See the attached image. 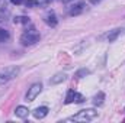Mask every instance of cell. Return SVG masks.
<instances>
[{"mask_svg":"<svg viewBox=\"0 0 125 123\" xmlns=\"http://www.w3.org/2000/svg\"><path fill=\"white\" fill-rule=\"evenodd\" d=\"M83 100H84V97H83L82 94L76 93L74 90H68L64 103H65V104H70V103H83Z\"/></svg>","mask_w":125,"mask_h":123,"instance_id":"obj_4","label":"cell"},{"mask_svg":"<svg viewBox=\"0 0 125 123\" xmlns=\"http://www.w3.org/2000/svg\"><path fill=\"white\" fill-rule=\"evenodd\" d=\"M48 107H45V106H41V107H36L33 112H32V114H33V117L35 119H44L47 114H48Z\"/></svg>","mask_w":125,"mask_h":123,"instance_id":"obj_7","label":"cell"},{"mask_svg":"<svg viewBox=\"0 0 125 123\" xmlns=\"http://www.w3.org/2000/svg\"><path fill=\"white\" fill-rule=\"evenodd\" d=\"M15 114H16L18 117H21V119H25V117H28L29 110H28L25 106H18L16 110H15Z\"/></svg>","mask_w":125,"mask_h":123,"instance_id":"obj_9","label":"cell"},{"mask_svg":"<svg viewBox=\"0 0 125 123\" xmlns=\"http://www.w3.org/2000/svg\"><path fill=\"white\" fill-rule=\"evenodd\" d=\"M65 78H67V75H65L64 72H58V74H55V75L50 80V84H58V83H62V81H65Z\"/></svg>","mask_w":125,"mask_h":123,"instance_id":"obj_10","label":"cell"},{"mask_svg":"<svg viewBox=\"0 0 125 123\" xmlns=\"http://www.w3.org/2000/svg\"><path fill=\"white\" fill-rule=\"evenodd\" d=\"M44 22L48 25V26H55L57 25V16H55V13L54 12H48L45 16H44Z\"/></svg>","mask_w":125,"mask_h":123,"instance_id":"obj_8","label":"cell"},{"mask_svg":"<svg viewBox=\"0 0 125 123\" xmlns=\"http://www.w3.org/2000/svg\"><path fill=\"white\" fill-rule=\"evenodd\" d=\"M41 91H42V86H41V83H36V84L31 86V88H29L28 93H26V100H28V101H33V100L39 96V93Z\"/></svg>","mask_w":125,"mask_h":123,"instance_id":"obj_5","label":"cell"},{"mask_svg":"<svg viewBox=\"0 0 125 123\" xmlns=\"http://www.w3.org/2000/svg\"><path fill=\"white\" fill-rule=\"evenodd\" d=\"M10 1H12L13 4H22V3H23V0H10Z\"/></svg>","mask_w":125,"mask_h":123,"instance_id":"obj_17","label":"cell"},{"mask_svg":"<svg viewBox=\"0 0 125 123\" xmlns=\"http://www.w3.org/2000/svg\"><path fill=\"white\" fill-rule=\"evenodd\" d=\"M103 100H105V94L103 93H97L93 98V103L96 106H102L103 104Z\"/></svg>","mask_w":125,"mask_h":123,"instance_id":"obj_12","label":"cell"},{"mask_svg":"<svg viewBox=\"0 0 125 123\" xmlns=\"http://www.w3.org/2000/svg\"><path fill=\"white\" fill-rule=\"evenodd\" d=\"M97 117V112L94 109H84L80 110L79 113H76L74 116L68 117L67 120H73V122H92Z\"/></svg>","mask_w":125,"mask_h":123,"instance_id":"obj_1","label":"cell"},{"mask_svg":"<svg viewBox=\"0 0 125 123\" xmlns=\"http://www.w3.org/2000/svg\"><path fill=\"white\" fill-rule=\"evenodd\" d=\"M44 3H50V1H52V0H42Z\"/></svg>","mask_w":125,"mask_h":123,"instance_id":"obj_18","label":"cell"},{"mask_svg":"<svg viewBox=\"0 0 125 123\" xmlns=\"http://www.w3.org/2000/svg\"><path fill=\"white\" fill-rule=\"evenodd\" d=\"M18 74H19V68L15 67V65L0 68V86L9 83L10 80H13L15 77H18Z\"/></svg>","mask_w":125,"mask_h":123,"instance_id":"obj_2","label":"cell"},{"mask_svg":"<svg viewBox=\"0 0 125 123\" xmlns=\"http://www.w3.org/2000/svg\"><path fill=\"white\" fill-rule=\"evenodd\" d=\"M119 33H121V29H115V31H112L111 33H108V41L109 42H114L119 36Z\"/></svg>","mask_w":125,"mask_h":123,"instance_id":"obj_13","label":"cell"},{"mask_svg":"<svg viewBox=\"0 0 125 123\" xmlns=\"http://www.w3.org/2000/svg\"><path fill=\"white\" fill-rule=\"evenodd\" d=\"M89 74V70H80L77 74H76V77H79V78H82L83 75H87Z\"/></svg>","mask_w":125,"mask_h":123,"instance_id":"obj_16","label":"cell"},{"mask_svg":"<svg viewBox=\"0 0 125 123\" xmlns=\"http://www.w3.org/2000/svg\"><path fill=\"white\" fill-rule=\"evenodd\" d=\"M9 39H10V33H9V31H6V29L0 28V44L7 42Z\"/></svg>","mask_w":125,"mask_h":123,"instance_id":"obj_11","label":"cell"},{"mask_svg":"<svg viewBox=\"0 0 125 123\" xmlns=\"http://www.w3.org/2000/svg\"><path fill=\"white\" fill-rule=\"evenodd\" d=\"M39 41V33L35 31L33 28L29 29V31H26L22 36H21V42L23 44V45H33V44H36Z\"/></svg>","mask_w":125,"mask_h":123,"instance_id":"obj_3","label":"cell"},{"mask_svg":"<svg viewBox=\"0 0 125 123\" xmlns=\"http://www.w3.org/2000/svg\"><path fill=\"white\" fill-rule=\"evenodd\" d=\"M38 4H39V1H36V0H26V6L28 7H35Z\"/></svg>","mask_w":125,"mask_h":123,"instance_id":"obj_15","label":"cell"},{"mask_svg":"<svg viewBox=\"0 0 125 123\" xmlns=\"http://www.w3.org/2000/svg\"><path fill=\"white\" fill-rule=\"evenodd\" d=\"M68 1H71V0H62V3H68Z\"/></svg>","mask_w":125,"mask_h":123,"instance_id":"obj_19","label":"cell"},{"mask_svg":"<svg viewBox=\"0 0 125 123\" xmlns=\"http://www.w3.org/2000/svg\"><path fill=\"white\" fill-rule=\"evenodd\" d=\"M84 6H86L84 1H79V3H76V4H73V6L70 7V12H68V13H70L71 16H77V15H80V13L84 10Z\"/></svg>","mask_w":125,"mask_h":123,"instance_id":"obj_6","label":"cell"},{"mask_svg":"<svg viewBox=\"0 0 125 123\" xmlns=\"http://www.w3.org/2000/svg\"><path fill=\"white\" fill-rule=\"evenodd\" d=\"M28 22H29V18H25V16L15 18V23H28Z\"/></svg>","mask_w":125,"mask_h":123,"instance_id":"obj_14","label":"cell"}]
</instances>
